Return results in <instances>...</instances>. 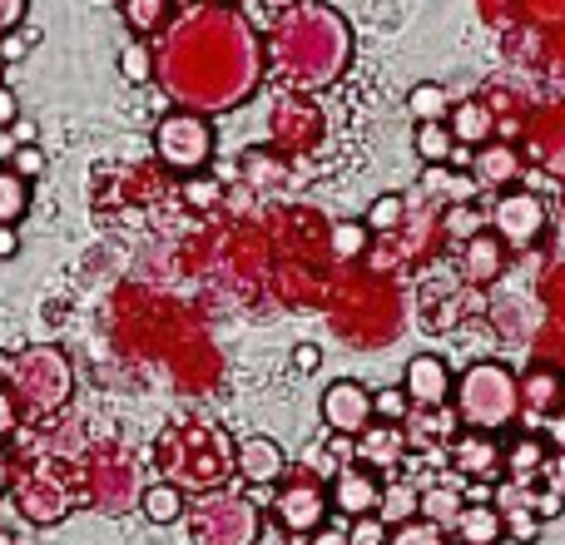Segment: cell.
Listing matches in <instances>:
<instances>
[{
    "instance_id": "cell-1",
    "label": "cell",
    "mask_w": 565,
    "mask_h": 545,
    "mask_svg": "<svg viewBox=\"0 0 565 545\" xmlns=\"http://www.w3.org/2000/svg\"><path fill=\"white\" fill-rule=\"evenodd\" d=\"M154 75L179 109L224 115L264 79V40L234 6H194L164 25Z\"/></svg>"
},
{
    "instance_id": "cell-2",
    "label": "cell",
    "mask_w": 565,
    "mask_h": 545,
    "mask_svg": "<svg viewBox=\"0 0 565 545\" xmlns=\"http://www.w3.org/2000/svg\"><path fill=\"white\" fill-rule=\"evenodd\" d=\"M264 60L292 95H318L338 85L352 65V25L332 6H292L274 25Z\"/></svg>"
},
{
    "instance_id": "cell-3",
    "label": "cell",
    "mask_w": 565,
    "mask_h": 545,
    "mask_svg": "<svg viewBox=\"0 0 565 545\" xmlns=\"http://www.w3.org/2000/svg\"><path fill=\"white\" fill-rule=\"evenodd\" d=\"M521 417V382L501 362H471L457 382V421L467 431H507Z\"/></svg>"
},
{
    "instance_id": "cell-4",
    "label": "cell",
    "mask_w": 565,
    "mask_h": 545,
    "mask_svg": "<svg viewBox=\"0 0 565 545\" xmlns=\"http://www.w3.org/2000/svg\"><path fill=\"white\" fill-rule=\"evenodd\" d=\"M10 377V397H15L20 417H50L70 402L75 392V372H70V357L50 342H35V348L15 352L6 367Z\"/></svg>"
},
{
    "instance_id": "cell-5",
    "label": "cell",
    "mask_w": 565,
    "mask_h": 545,
    "mask_svg": "<svg viewBox=\"0 0 565 545\" xmlns=\"http://www.w3.org/2000/svg\"><path fill=\"white\" fill-rule=\"evenodd\" d=\"M264 531V511L238 491H209L189 511V536L194 545H254Z\"/></svg>"
},
{
    "instance_id": "cell-6",
    "label": "cell",
    "mask_w": 565,
    "mask_h": 545,
    "mask_svg": "<svg viewBox=\"0 0 565 545\" xmlns=\"http://www.w3.org/2000/svg\"><path fill=\"white\" fill-rule=\"evenodd\" d=\"M154 154L164 169L174 174H199V169L214 159V129H209V115H194V109H174V115L159 119L154 129Z\"/></svg>"
},
{
    "instance_id": "cell-7",
    "label": "cell",
    "mask_w": 565,
    "mask_h": 545,
    "mask_svg": "<svg viewBox=\"0 0 565 545\" xmlns=\"http://www.w3.org/2000/svg\"><path fill=\"white\" fill-rule=\"evenodd\" d=\"M491 234H497L507 248H531L541 234H546V204H541V194H531V189L507 194L497 209H491Z\"/></svg>"
},
{
    "instance_id": "cell-8",
    "label": "cell",
    "mask_w": 565,
    "mask_h": 545,
    "mask_svg": "<svg viewBox=\"0 0 565 545\" xmlns=\"http://www.w3.org/2000/svg\"><path fill=\"white\" fill-rule=\"evenodd\" d=\"M274 516L288 536H312V531L328 521V491L308 477H292L274 496Z\"/></svg>"
},
{
    "instance_id": "cell-9",
    "label": "cell",
    "mask_w": 565,
    "mask_h": 545,
    "mask_svg": "<svg viewBox=\"0 0 565 545\" xmlns=\"http://www.w3.org/2000/svg\"><path fill=\"white\" fill-rule=\"evenodd\" d=\"M322 421H328V431H338V437H358L372 421V392L352 377L332 382V387L322 392Z\"/></svg>"
},
{
    "instance_id": "cell-10",
    "label": "cell",
    "mask_w": 565,
    "mask_h": 545,
    "mask_svg": "<svg viewBox=\"0 0 565 545\" xmlns=\"http://www.w3.org/2000/svg\"><path fill=\"white\" fill-rule=\"evenodd\" d=\"M15 506H20V516L35 521V526H55L70 511V491L60 487L50 471H30V477L15 481Z\"/></svg>"
},
{
    "instance_id": "cell-11",
    "label": "cell",
    "mask_w": 565,
    "mask_h": 545,
    "mask_svg": "<svg viewBox=\"0 0 565 545\" xmlns=\"http://www.w3.org/2000/svg\"><path fill=\"white\" fill-rule=\"evenodd\" d=\"M139 471H135V461L129 457H119V451H109V457H99L95 461V501L105 511H129L139 501Z\"/></svg>"
},
{
    "instance_id": "cell-12",
    "label": "cell",
    "mask_w": 565,
    "mask_h": 545,
    "mask_svg": "<svg viewBox=\"0 0 565 545\" xmlns=\"http://www.w3.org/2000/svg\"><path fill=\"white\" fill-rule=\"evenodd\" d=\"M407 451L412 447H407V431H402V421H377V417H372L367 427L352 437V457H358L362 467H372V471L397 467Z\"/></svg>"
},
{
    "instance_id": "cell-13",
    "label": "cell",
    "mask_w": 565,
    "mask_h": 545,
    "mask_svg": "<svg viewBox=\"0 0 565 545\" xmlns=\"http://www.w3.org/2000/svg\"><path fill=\"white\" fill-rule=\"evenodd\" d=\"M402 392H407L412 407H447L451 367L441 357H431V352H422V357H412L407 367H402Z\"/></svg>"
},
{
    "instance_id": "cell-14",
    "label": "cell",
    "mask_w": 565,
    "mask_h": 545,
    "mask_svg": "<svg viewBox=\"0 0 565 545\" xmlns=\"http://www.w3.org/2000/svg\"><path fill=\"white\" fill-rule=\"evenodd\" d=\"M234 471L248 487H274V481H282V471H288V457H282V447L274 437H244L234 447Z\"/></svg>"
},
{
    "instance_id": "cell-15",
    "label": "cell",
    "mask_w": 565,
    "mask_h": 545,
    "mask_svg": "<svg viewBox=\"0 0 565 545\" xmlns=\"http://www.w3.org/2000/svg\"><path fill=\"white\" fill-rule=\"evenodd\" d=\"M377 501H382V481H377V471L372 467H342L338 477H332V506L342 511V516H367V511H377Z\"/></svg>"
},
{
    "instance_id": "cell-16",
    "label": "cell",
    "mask_w": 565,
    "mask_h": 545,
    "mask_svg": "<svg viewBox=\"0 0 565 545\" xmlns=\"http://www.w3.org/2000/svg\"><path fill=\"white\" fill-rule=\"evenodd\" d=\"M447 451H451V467L477 481L497 477V471L507 467V451L497 447V431H467V437H457Z\"/></svg>"
},
{
    "instance_id": "cell-17",
    "label": "cell",
    "mask_w": 565,
    "mask_h": 545,
    "mask_svg": "<svg viewBox=\"0 0 565 545\" xmlns=\"http://www.w3.org/2000/svg\"><path fill=\"white\" fill-rule=\"evenodd\" d=\"M451 531H457L461 545H497L507 536V521H501V511L491 501H467L457 511V521H451Z\"/></svg>"
},
{
    "instance_id": "cell-18",
    "label": "cell",
    "mask_w": 565,
    "mask_h": 545,
    "mask_svg": "<svg viewBox=\"0 0 565 545\" xmlns=\"http://www.w3.org/2000/svg\"><path fill=\"white\" fill-rule=\"evenodd\" d=\"M501 268H507V244H501L491 228L471 234L467 238V278L471 282H491V278H501Z\"/></svg>"
},
{
    "instance_id": "cell-19",
    "label": "cell",
    "mask_w": 565,
    "mask_h": 545,
    "mask_svg": "<svg viewBox=\"0 0 565 545\" xmlns=\"http://www.w3.org/2000/svg\"><path fill=\"white\" fill-rule=\"evenodd\" d=\"M451 139L457 145H487L491 129H497V119H491V105H481V99H461V105H451Z\"/></svg>"
},
{
    "instance_id": "cell-20",
    "label": "cell",
    "mask_w": 565,
    "mask_h": 545,
    "mask_svg": "<svg viewBox=\"0 0 565 545\" xmlns=\"http://www.w3.org/2000/svg\"><path fill=\"white\" fill-rule=\"evenodd\" d=\"M471 174H477V184H511L521 174V154L511 145H487L471 159Z\"/></svg>"
},
{
    "instance_id": "cell-21",
    "label": "cell",
    "mask_w": 565,
    "mask_h": 545,
    "mask_svg": "<svg viewBox=\"0 0 565 545\" xmlns=\"http://www.w3.org/2000/svg\"><path fill=\"white\" fill-rule=\"evenodd\" d=\"M139 511H145L154 526H174V521L184 516V491H179L174 481H154V487L139 491Z\"/></svg>"
},
{
    "instance_id": "cell-22",
    "label": "cell",
    "mask_w": 565,
    "mask_h": 545,
    "mask_svg": "<svg viewBox=\"0 0 565 545\" xmlns=\"http://www.w3.org/2000/svg\"><path fill=\"white\" fill-rule=\"evenodd\" d=\"M417 511H422V491L412 487V481H392V487H382L377 516L387 521V526H402V521H412Z\"/></svg>"
},
{
    "instance_id": "cell-23",
    "label": "cell",
    "mask_w": 565,
    "mask_h": 545,
    "mask_svg": "<svg viewBox=\"0 0 565 545\" xmlns=\"http://www.w3.org/2000/svg\"><path fill=\"white\" fill-rule=\"evenodd\" d=\"M412 145H417V154H422V164H447L451 159V129H447V119H422L417 125V135H412Z\"/></svg>"
},
{
    "instance_id": "cell-24",
    "label": "cell",
    "mask_w": 565,
    "mask_h": 545,
    "mask_svg": "<svg viewBox=\"0 0 565 545\" xmlns=\"http://www.w3.org/2000/svg\"><path fill=\"white\" fill-rule=\"evenodd\" d=\"M407 115L417 119H447L451 115V95L441 85H431V79H422V85H412V95H407Z\"/></svg>"
},
{
    "instance_id": "cell-25",
    "label": "cell",
    "mask_w": 565,
    "mask_h": 545,
    "mask_svg": "<svg viewBox=\"0 0 565 545\" xmlns=\"http://www.w3.org/2000/svg\"><path fill=\"white\" fill-rule=\"evenodd\" d=\"M402 218H407V199H402V194H377L362 224H367L372 234H397Z\"/></svg>"
},
{
    "instance_id": "cell-26",
    "label": "cell",
    "mask_w": 565,
    "mask_h": 545,
    "mask_svg": "<svg viewBox=\"0 0 565 545\" xmlns=\"http://www.w3.org/2000/svg\"><path fill=\"white\" fill-rule=\"evenodd\" d=\"M169 20V0H125V25L135 35H154Z\"/></svg>"
},
{
    "instance_id": "cell-27",
    "label": "cell",
    "mask_w": 565,
    "mask_h": 545,
    "mask_svg": "<svg viewBox=\"0 0 565 545\" xmlns=\"http://www.w3.org/2000/svg\"><path fill=\"white\" fill-rule=\"evenodd\" d=\"M25 204H30L25 179H20L15 169H0V224H20Z\"/></svg>"
},
{
    "instance_id": "cell-28",
    "label": "cell",
    "mask_w": 565,
    "mask_h": 545,
    "mask_svg": "<svg viewBox=\"0 0 565 545\" xmlns=\"http://www.w3.org/2000/svg\"><path fill=\"white\" fill-rule=\"evenodd\" d=\"M119 75H125L129 85H149V79H154V50H149L145 40H129V45L119 50Z\"/></svg>"
},
{
    "instance_id": "cell-29",
    "label": "cell",
    "mask_w": 565,
    "mask_h": 545,
    "mask_svg": "<svg viewBox=\"0 0 565 545\" xmlns=\"http://www.w3.org/2000/svg\"><path fill=\"white\" fill-rule=\"evenodd\" d=\"M387 545H447V536H441V526H437V521H427V516H412V521H402V526H392Z\"/></svg>"
},
{
    "instance_id": "cell-30",
    "label": "cell",
    "mask_w": 565,
    "mask_h": 545,
    "mask_svg": "<svg viewBox=\"0 0 565 545\" xmlns=\"http://www.w3.org/2000/svg\"><path fill=\"white\" fill-rule=\"evenodd\" d=\"M372 417L377 421H407L412 417V402H407V392H402V382L397 387L372 392Z\"/></svg>"
},
{
    "instance_id": "cell-31",
    "label": "cell",
    "mask_w": 565,
    "mask_h": 545,
    "mask_svg": "<svg viewBox=\"0 0 565 545\" xmlns=\"http://www.w3.org/2000/svg\"><path fill=\"white\" fill-rule=\"evenodd\" d=\"M367 238H372V228L362 224V218L338 224V228H332V254H338V258H358L362 248H367Z\"/></svg>"
},
{
    "instance_id": "cell-32",
    "label": "cell",
    "mask_w": 565,
    "mask_h": 545,
    "mask_svg": "<svg viewBox=\"0 0 565 545\" xmlns=\"http://www.w3.org/2000/svg\"><path fill=\"white\" fill-rule=\"evenodd\" d=\"M387 536H392V526L377 516V511H367V516H352V521H348V541H352V545H387Z\"/></svg>"
},
{
    "instance_id": "cell-33",
    "label": "cell",
    "mask_w": 565,
    "mask_h": 545,
    "mask_svg": "<svg viewBox=\"0 0 565 545\" xmlns=\"http://www.w3.org/2000/svg\"><path fill=\"white\" fill-rule=\"evenodd\" d=\"M457 511H461V501H457V491H447V487H437V491H422V511L417 516H427V521H457Z\"/></svg>"
},
{
    "instance_id": "cell-34",
    "label": "cell",
    "mask_w": 565,
    "mask_h": 545,
    "mask_svg": "<svg viewBox=\"0 0 565 545\" xmlns=\"http://www.w3.org/2000/svg\"><path fill=\"white\" fill-rule=\"evenodd\" d=\"M10 169H15L20 179H35V174H45V149H40V145H20L15 154H10Z\"/></svg>"
},
{
    "instance_id": "cell-35",
    "label": "cell",
    "mask_w": 565,
    "mask_h": 545,
    "mask_svg": "<svg viewBox=\"0 0 565 545\" xmlns=\"http://www.w3.org/2000/svg\"><path fill=\"white\" fill-rule=\"evenodd\" d=\"M501 521H507V536H516V541H536L541 536L536 511H501Z\"/></svg>"
},
{
    "instance_id": "cell-36",
    "label": "cell",
    "mask_w": 565,
    "mask_h": 545,
    "mask_svg": "<svg viewBox=\"0 0 565 545\" xmlns=\"http://www.w3.org/2000/svg\"><path fill=\"white\" fill-rule=\"evenodd\" d=\"M541 461H546V457H541V441H516V447L507 451V467H511V471H526V467L536 471Z\"/></svg>"
},
{
    "instance_id": "cell-37",
    "label": "cell",
    "mask_w": 565,
    "mask_h": 545,
    "mask_svg": "<svg viewBox=\"0 0 565 545\" xmlns=\"http://www.w3.org/2000/svg\"><path fill=\"white\" fill-rule=\"evenodd\" d=\"M30 40H40V35H30V30H6V35H0V60H25V50H30Z\"/></svg>"
},
{
    "instance_id": "cell-38",
    "label": "cell",
    "mask_w": 565,
    "mask_h": 545,
    "mask_svg": "<svg viewBox=\"0 0 565 545\" xmlns=\"http://www.w3.org/2000/svg\"><path fill=\"white\" fill-rule=\"evenodd\" d=\"M308 545H352V541H348V521H332V526L322 521V526L312 531V541H308Z\"/></svg>"
},
{
    "instance_id": "cell-39",
    "label": "cell",
    "mask_w": 565,
    "mask_h": 545,
    "mask_svg": "<svg viewBox=\"0 0 565 545\" xmlns=\"http://www.w3.org/2000/svg\"><path fill=\"white\" fill-rule=\"evenodd\" d=\"M15 421H20V407H15V397H10V387H0V441L15 431Z\"/></svg>"
},
{
    "instance_id": "cell-40",
    "label": "cell",
    "mask_w": 565,
    "mask_h": 545,
    "mask_svg": "<svg viewBox=\"0 0 565 545\" xmlns=\"http://www.w3.org/2000/svg\"><path fill=\"white\" fill-rule=\"evenodd\" d=\"M20 15H25V0H0V35H6V30H15Z\"/></svg>"
},
{
    "instance_id": "cell-41",
    "label": "cell",
    "mask_w": 565,
    "mask_h": 545,
    "mask_svg": "<svg viewBox=\"0 0 565 545\" xmlns=\"http://www.w3.org/2000/svg\"><path fill=\"white\" fill-rule=\"evenodd\" d=\"M15 115H20L15 95H10V89H6V85H0V129H6V125H15Z\"/></svg>"
},
{
    "instance_id": "cell-42",
    "label": "cell",
    "mask_w": 565,
    "mask_h": 545,
    "mask_svg": "<svg viewBox=\"0 0 565 545\" xmlns=\"http://www.w3.org/2000/svg\"><path fill=\"white\" fill-rule=\"evenodd\" d=\"M20 254V238H15V224H0V258H15Z\"/></svg>"
},
{
    "instance_id": "cell-43",
    "label": "cell",
    "mask_w": 565,
    "mask_h": 545,
    "mask_svg": "<svg viewBox=\"0 0 565 545\" xmlns=\"http://www.w3.org/2000/svg\"><path fill=\"white\" fill-rule=\"evenodd\" d=\"M292 362H298V367H302V372H312V367H318V362H322V352H318V348H312V342H302V348H298V352H292Z\"/></svg>"
},
{
    "instance_id": "cell-44",
    "label": "cell",
    "mask_w": 565,
    "mask_h": 545,
    "mask_svg": "<svg viewBox=\"0 0 565 545\" xmlns=\"http://www.w3.org/2000/svg\"><path fill=\"white\" fill-rule=\"evenodd\" d=\"M189 199H194V204H214V184H194V179H189V189H184Z\"/></svg>"
},
{
    "instance_id": "cell-45",
    "label": "cell",
    "mask_w": 565,
    "mask_h": 545,
    "mask_svg": "<svg viewBox=\"0 0 565 545\" xmlns=\"http://www.w3.org/2000/svg\"><path fill=\"white\" fill-rule=\"evenodd\" d=\"M536 511H541V516H556V511H561V491H551V496H541V501H536Z\"/></svg>"
},
{
    "instance_id": "cell-46",
    "label": "cell",
    "mask_w": 565,
    "mask_h": 545,
    "mask_svg": "<svg viewBox=\"0 0 565 545\" xmlns=\"http://www.w3.org/2000/svg\"><path fill=\"white\" fill-rule=\"evenodd\" d=\"M264 10H292V6H302V0H258Z\"/></svg>"
},
{
    "instance_id": "cell-47",
    "label": "cell",
    "mask_w": 565,
    "mask_h": 545,
    "mask_svg": "<svg viewBox=\"0 0 565 545\" xmlns=\"http://www.w3.org/2000/svg\"><path fill=\"white\" fill-rule=\"evenodd\" d=\"M10 487V461H6V451H0V491Z\"/></svg>"
},
{
    "instance_id": "cell-48",
    "label": "cell",
    "mask_w": 565,
    "mask_h": 545,
    "mask_svg": "<svg viewBox=\"0 0 565 545\" xmlns=\"http://www.w3.org/2000/svg\"><path fill=\"white\" fill-rule=\"evenodd\" d=\"M0 545H15V541H10V531H0Z\"/></svg>"
},
{
    "instance_id": "cell-49",
    "label": "cell",
    "mask_w": 565,
    "mask_h": 545,
    "mask_svg": "<svg viewBox=\"0 0 565 545\" xmlns=\"http://www.w3.org/2000/svg\"><path fill=\"white\" fill-rule=\"evenodd\" d=\"M204 6H234V0H204Z\"/></svg>"
},
{
    "instance_id": "cell-50",
    "label": "cell",
    "mask_w": 565,
    "mask_h": 545,
    "mask_svg": "<svg viewBox=\"0 0 565 545\" xmlns=\"http://www.w3.org/2000/svg\"><path fill=\"white\" fill-rule=\"evenodd\" d=\"M0 70H6V60H0Z\"/></svg>"
}]
</instances>
